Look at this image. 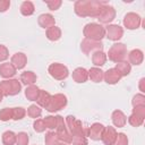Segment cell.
I'll list each match as a JSON object with an SVG mask.
<instances>
[{"label":"cell","instance_id":"cell-1","mask_svg":"<svg viewBox=\"0 0 145 145\" xmlns=\"http://www.w3.org/2000/svg\"><path fill=\"white\" fill-rule=\"evenodd\" d=\"M105 1L97 0H78L75 2L74 10L79 17H95L97 18Z\"/></svg>","mask_w":145,"mask_h":145},{"label":"cell","instance_id":"cell-2","mask_svg":"<svg viewBox=\"0 0 145 145\" xmlns=\"http://www.w3.org/2000/svg\"><path fill=\"white\" fill-rule=\"evenodd\" d=\"M83 34L85 39L93 41H101L105 37V28L97 23H88L85 25L83 29Z\"/></svg>","mask_w":145,"mask_h":145},{"label":"cell","instance_id":"cell-3","mask_svg":"<svg viewBox=\"0 0 145 145\" xmlns=\"http://www.w3.org/2000/svg\"><path fill=\"white\" fill-rule=\"evenodd\" d=\"M67 128L71 136H85L87 137V128H85L80 120L76 119L74 116H67L65 118Z\"/></svg>","mask_w":145,"mask_h":145},{"label":"cell","instance_id":"cell-4","mask_svg":"<svg viewBox=\"0 0 145 145\" xmlns=\"http://www.w3.org/2000/svg\"><path fill=\"white\" fill-rule=\"evenodd\" d=\"M22 91V83L18 79H5L0 82V92L3 96H14Z\"/></svg>","mask_w":145,"mask_h":145},{"label":"cell","instance_id":"cell-5","mask_svg":"<svg viewBox=\"0 0 145 145\" xmlns=\"http://www.w3.org/2000/svg\"><path fill=\"white\" fill-rule=\"evenodd\" d=\"M127 57V48L123 43H114L113 45H111V48L108 51L106 58H109V60L118 63L121 61H125Z\"/></svg>","mask_w":145,"mask_h":145},{"label":"cell","instance_id":"cell-6","mask_svg":"<svg viewBox=\"0 0 145 145\" xmlns=\"http://www.w3.org/2000/svg\"><path fill=\"white\" fill-rule=\"evenodd\" d=\"M56 134H57V136H58V138H59V140L61 143H66V144H70L71 143L72 136L70 135V133H69V130L67 128L65 118L61 117V116H57Z\"/></svg>","mask_w":145,"mask_h":145},{"label":"cell","instance_id":"cell-7","mask_svg":"<svg viewBox=\"0 0 145 145\" xmlns=\"http://www.w3.org/2000/svg\"><path fill=\"white\" fill-rule=\"evenodd\" d=\"M67 96L65 94L58 93L54 95H51V99L48 103V105L44 108L49 112H57L61 109H63L67 105Z\"/></svg>","mask_w":145,"mask_h":145},{"label":"cell","instance_id":"cell-8","mask_svg":"<svg viewBox=\"0 0 145 145\" xmlns=\"http://www.w3.org/2000/svg\"><path fill=\"white\" fill-rule=\"evenodd\" d=\"M48 71L50 74L51 77H53L54 79L57 80H63L68 77L69 75V70L68 68L62 65V63H59V62H53L49 66L48 68Z\"/></svg>","mask_w":145,"mask_h":145},{"label":"cell","instance_id":"cell-9","mask_svg":"<svg viewBox=\"0 0 145 145\" xmlns=\"http://www.w3.org/2000/svg\"><path fill=\"white\" fill-rule=\"evenodd\" d=\"M145 119V106H135L131 114L128 117V122L133 127H139L143 125Z\"/></svg>","mask_w":145,"mask_h":145},{"label":"cell","instance_id":"cell-10","mask_svg":"<svg viewBox=\"0 0 145 145\" xmlns=\"http://www.w3.org/2000/svg\"><path fill=\"white\" fill-rule=\"evenodd\" d=\"M103 49V43L101 41H93L88 39H84L80 43V50L85 54H93L96 51H102Z\"/></svg>","mask_w":145,"mask_h":145},{"label":"cell","instance_id":"cell-11","mask_svg":"<svg viewBox=\"0 0 145 145\" xmlns=\"http://www.w3.org/2000/svg\"><path fill=\"white\" fill-rule=\"evenodd\" d=\"M116 18V10L112 6L105 3L103 7H102V10L97 17V20L101 23V24H110L113 19Z\"/></svg>","mask_w":145,"mask_h":145},{"label":"cell","instance_id":"cell-12","mask_svg":"<svg viewBox=\"0 0 145 145\" xmlns=\"http://www.w3.org/2000/svg\"><path fill=\"white\" fill-rule=\"evenodd\" d=\"M142 24V18L136 12H128L123 17V26L127 29H137Z\"/></svg>","mask_w":145,"mask_h":145},{"label":"cell","instance_id":"cell-13","mask_svg":"<svg viewBox=\"0 0 145 145\" xmlns=\"http://www.w3.org/2000/svg\"><path fill=\"white\" fill-rule=\"evenodd\" d=\"M123 35V28L119 25H108L105 27V37H108L110 41H119Z\"/></svg>","mask_w":145,"mask_h":145},{"label":"cell","instance_id":"cell-14","mask_svg":"<svg viewBox=\"0 0 145 145\" xmlns=\"http://www.w3.org/2000/svg\"><path fill=\"white\" fill-rule=\"evenodd\" d=\"M117 134L118 133H117L114 127H111V126L104 127L101 140L103 142L104 145H113V143L116 140V137H117Z\"/></svg>","mask_w":145,"mask_h":145},{"label":"cell","instance_id":"cell-15","mask_svg":"<svg viewBox=\"0 0 145 145\" xmlns=\"http://www.w3.org/2000/svg\"><path fill=\"white\" fill-rule=\"evenodd\" d=\"M104 130V126L100 122H94L89 128H87V136L92 140H100Z\"/></svg>","mask_w":145,"mask_h":145},{"label":"cell","instance_id":"cell-16","mask_svg":"<svg viewBox=\"0 0 145 145\" xmlns=\"http://www.w3.org/2000/svg\"><path fill=\"white\" fill-rule=\"evenodd\" d=\"M10 63L15 67L16 70H20V69H23L26 66V63H27V57L23 52H16L11 57Z\"/></svg>","mask_w":145,"mask_h":145},{"label":"cell","instance_id":"cell-17","mask_svg":"<svg viewBox=\"0 0 145 145\" xmlns=\"http://www.w3.org/2000/svg\"><path fill=\"white\" fill-rule=\"evenodd\" d=\"M103 79L105 80L106 84L114 85V84H117V83L121 79V75L118 72V70H117L116 68H110V69H108L106 71H104Z\"/></svg>","mask_w":145,"mask_h":145},{"label":"cell","instance_id":"cell-18","mask_svg":"<svg viewBox=\"0 0 145 145\" xmlns=\"http://www.w3.org/2000/svg\"><path fill=\"white\" fill-rule=\"evenodd\" d=\"M111 120H112V123L118 128L125 127L127 123V117L121 110H114L111 114Z\"/></svg>","mask_w":145,"mask_h":145},{"label":"cell","instance_id":"cell-19","mask_svg":"<svg viewBox=\"0 0 145 145\" xmlns=\"http://www.w3.org/2000/svg\"><path fill=\"white\" fill-rule=\"evenodd\" d=\"M37 23L42 28H50L52 26H56L54 17L51 14H42L37 18Z\"/></svg>","mask_w":145,"mask_h":145},{"label":"cell","instance_id":"cell-20","mask_svg":"<svg viewBox=\"0 0 145 145\" xmlns=\"http://www.w3.org/2000/svg\"><path fill=\"white\" fill-rule=\"evenodd\" d=\"M128 59H129L130 65L139 66L144 60V53L139 49H134L128 53Z\"/></svg>","mask_w":145,"mask_h":145},{"label":"cell","instance_id":"cell-21","mask_svg":"<svg viewBox=\"0 0 145 145\" xmlns=\"http://www.w3.org/2000/svg\"><path fill=\"white\" fill-rule=\"evenodd\" d=\"M16 74L15 67L10 62H3L0 65V76L2 78H11Z\"/></svg>","mask_w":145,"mask_h":145},{"label":"cell","instance_id":"cell-22","mask_svg":"<svg viewBox=\"0 0 145 145\" xmlns=\"http://www.w3.org/2000/svg\"><path fill=\"white\" fill-rule=\"evenodd\" d=\"M72 79L76 83H85L88 79V71L83 68V67H78L72 71Z\"/></svg>","mask_w":145,"mask_h":145},{"label":"cell","instance_id":"cell-23","mask_svg":"<svg viewBox=\"0 0 145 145\" xmlns=\"http://www.w3.org/2000/svg\"><path fill=\"white\" fill-rule=\"evenodd\" d=\"M36 79H37V76H36L33 71L27 70V71L22 72L19 82H20L22 84L26 85V86H29V85H34L35 82H36Z\"/></svg>","mask_w":145,"mask_h":145},{"label":"cell","instance_id":"cell-24","mask_svg":"<svg viewBox=\"0 0 145 145\" xmlns=\"http://www.w3.org/2000/svg\"><path fill=\"white\" fill-rule=\"evenodd\" d=\"M87 71H88V78H89L92 82H94V83H100V82L103 80L104 71H103L101 68H99V67H93V68H91V69L87 70Z\"/></svg>","mask_w":145,"mask_h":145},{"label":"cell","instance_id":"cell-25","mask_svg":"<svg viewBox=\"0 0 145 145\" xmlns=\"http://www.w3.org/2000/svg\"><path fill=\"white\" fill-rule=\"evenodd\" d=\"M106 61V54L103 51H96L92 54V62L95 67H101Z\"/></svg>","mask_w":145,"mask_h":145},{"label":"cell","instance_id":"cell-26","mask_svg":"<svg viewBox=\"0 0 145 145\" xmlns=\"http://www.w3.org/2000/svg\"><path fill=\"white\" fill-rule=\"evenodd\" d=\"M50 99H51V94H50L49 92H46V91H44V89H40L39 96H37V99H36V103H37L39 106L45 108V106L48 105Z\"/></svg>","mask_w":145,"mask_h":145},{"label":"cell","instance_id":"cell-27","mask_svg":"<svg viewBox=\"0 0 145 145\" xmlns=\"http://www.w3.org/2000/svg\"><path fill=\"white\" fill-rule=\"evenodd\" d=\"M40 93V88L36 85H29L25 89V96L28 101H36Z\"/></svg>","mask_w":145,"mask_h":145},{"label":"cell","instance_id":"cell-28","mask_svg":"<svg viewBox=\"0 0 145 145\" xmlns=\"http://www.w3.org/2000/svg\"><path fill=\"white\" fill-rule=\"evenodd\" d=\"M45 35H46L48 40H50V41H53V42L58 41L61 37V29L58 26H52L46 29Z\"/></svg>","mask_w":145,"mask_h":145},{"label":"cell","instance_id":"cell-29","mask_svg":"<svg viewBox=\"0 0 145 145\" xmlns=\"http://www.w3.org/2000/svg\"><path fill=\"white\" fill-rule=\"evenodd\" d=\"M118 72L121 75V77H125V76H128L131 71V65L127 61H121V62H118L114 67Z\"/></svg>","mask_w":145,"mask_h":145},{"label":"cell","instance_id":"cell-30","mask_svg":"<svg viewBox=\"0 0 145 145\" xmlns=\"http://www.w3.org/2000/svg\"><path fill=\"white\" fill-rule=\"evenodd\" d=\"M20 14L23 16H31L34 14V10H35V7L33 5V2L31 1H24L22 5H20Z\"/></svg>","mask_w":145,"mask_h":145},{"label":"cell","instance_id":"cell-31","mask_svg":"<svg viewBox=\"0 0 145 145\" xmlns=\"http://www.w3.org/2000/svg\"><path fill=\"white\" fill-rule=\"evenodd\" d=\"M2 143L3 145H15L16 144V134L12 130H7L2 134Z\"/></svg>","mask_w":145,"mask_h":145},{"label":"cell","instance_id":"cell-32","mask_svg":"<svg viewBox=\"0 0 145 145\" xmlns=\"http://www.w3.org/2000/svg\"><path fill=\"white\" fill-rule=\"evenodd\" d=\"M27 116L29 118H33V119H36V118H40L41 114H42V109L41 106L36 105V104H32L27 108V111H26Z\"/></svg>","mask_w":145,"mask_h":145},{"label":"cell","instance_id":"cell-33","mask_svg":"<svg viewBox=\"0 0 145 145\" xmlns=\"http://www.w3.org/2000/svg\"><path fill=\"white\" fill-rule=\"evenodd\" d=\"M44 142H45V145H58L60 143V140L54 131H48L45 134Z\"/></svg>","mask_w":145,"mask_h":145},{"label":"cell","instance_id":"cell-34","mask_svg":"<svg viewBox=\"0 0 145 145\" xmlns=\"http://www.w3.org/2000/svg\"><path fill=\"white\" fill-rule=\"evenodd\" d=\"M26 116V110L22 106L12 108V120H22Z\"/></svg>","mask_w":145,"mask_h":145},{"label":"cell","instance_id":"cell-35","mask_svg":"<svg viewBox=\"0 0 145 145\" xmlns=\"http://www.w3.org/2000/svg\"><path fill=\"white\" fill-rule=\"evenodd\" d=\"M0 120L9 121L12 120V108H3L0 110Z\"/></svg>","mask_w":145,"mask_h":145},{"label":"cell","instance_id":"cell-36","mask_svg":"<svg viewBox=\"0 0 145 145\" xmlns=\"http://www.w3.org/2000/svg\"><path fill=\"white\" fill-rule=\"evenodd\" d=\"M28 135L25 131H20L16 134V145H28Z\"/></svg>","mask_w":145,"mask_h":145},{"label":"cell","instance_id":"cell-37","mask_svg":"<svg viewBox=\"0 0 145 145\" xmlns=\"http://www.w3.org/2000/svg\"><path fill=\"white\" fill-rule=\"evenodd\" d=\"M131 104L133 106H145V96L144 94L139 93V94H136L134 95L133 100H131Z\"/></svg>","mask_w":145,"mask_h":145},{"label":"cell","instance_id":"cell-38","mask_svg":"<svg viewBox=\"0 0 145 145\" xmlns=\"http://www.w3.org/2000/svg\"><path fill=\"white\" fill-rule=\"evenodd\" d=\"M45 127L49 129H56L57 127V116H46L43 119Z\"/></svg>","mask_w":145,"mask_h":145},{"label":"cell","instance_id":"cell-39","mask_svg":"<svg viewBox=\"0 0 145 145\" xmlns=\"http://www.w3.org/2000/svg\"><path fill=\"white\" fill-rule=\"evenodd\" d=\"M113 145H128V137L123 133H118Z\"/></svg>","mask_w":145,"mask_h":145},{"label":"cell","instance_id":"cell-40","mask_svg":"<svg viewBox=\"0 0 145 145\" xmlns=\"http://www.w3.org/2000/svg\"><path fill=\"white\" fill-rule=\"evenodd\" d=\"M33 128L36 133H43L45 131L46 127H45V123L43 121V119H35L34 123H33Z\"/></svg>","mask_w":145,"mask_h":145},{"label":"cell","instance_id":"cell-41","mask_svg":"<svg viewBox=\"0 0 145 145\" xmlns=\"http://www.w3.org/2000/svg\"><path fill=\"white\" fill-rule=\"evenodd\" d=\"M70 144H72V145H87L88 142H87V138L85 136H72Z\"/></svg>","mask_w":145,"mask_h":145},{"label":"cell","instance_id":"cell-42","mask_svg":"<svg viewBox=\"0 0 145 145\" xmlns=\"http://www.w3.org/2000/svg\"><path fill=\"white\" fill-rule=\"evenodd\" d=\"M48 8L50 10H58L60 8V6L62 5L61 0H51V1H45Z\"/></svg>","mask_w":145,"mask_h":145},{"label":"cell","instance_id":"cell-43","mask_svg":"<svg viewBox=\"0 0 145 145\" xmlns=\"http://www.w3.org/2000/svg\"><path fill=\"white\" fill-rule=\"evenodd\" d=\"M9 58V51L7 49V46L0 44V62L6 61Z\"/></svg>","mask_w":145,"mask_h":145},{"label":"cell","instance_id":"cell-44","mask_svg":"<svg viewBox=\"0 0 145 145\" xmlns=\"http://www.w3.org/2000/svg\"><path fill=\"white\" fill-rule=\"evenodd\" d=\"M10 1L9 0H0V12H5L9 9Z\"/></svg>","mask_w":145,"mask_h":145},{"label":"cell","instance_id":"cell-45","mask_svg":"<svg viewBox=\"0 0 145 145\" xmlns=\"http://www.w3.org/2000/svg\"><path fill=\"white\" fill-rule=\"evenodd\" d=\"M138 87H139V91H140L142 93H144V92H145V78H144V77H143V78H140L139 84H138Z\"/></svg>","mask_w":145,"mask_h":145},{"label":"cell","instance_id":"cell-46","mask_svg":"<svg viewBox=\"0 0 145 145\" xmlns=\"http://www.w3.org/2000/svg\"><path fill=\"white\" fill-rule=\"evenodd\" d=\"M2 99H3V95H2V93H1V92H0V102H1V101H2Z\"/></svg>","mask_w":145,"mask_h":145},{"label":"cell","instance_id":"cell-47","mask_svg":"<svg viewBox=\"0 0 145 145\" xmlns=\"http://www.w3.org/2000/svg\"><path fill=\"white\" fill-rule=\"evenodd\" d=\"M58 145H68V144H66V143H61V142H60Z\"/></svg>","mask_w":145,"mask_h":145}]
</instances>
